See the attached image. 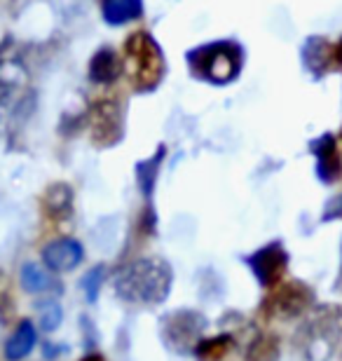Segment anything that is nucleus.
Masks as SVG:
<instances>
[{"mask_svg":"<svg viewBox=\"0 0 342 361\" xmlns=\"http://www.w3.org/2000/svg\"><path fill=\"white\" fill-rule=\"evenodd\" d=\"M115 293L129 305H159L169 298L173 270L164 258H136L115 274Z\"/></svg>","mask_w":342,"mask_h":361,"instance_id":"obj_1","label":"nucleus"},{"mask_svg":"<svg viewBox=\"0 0 342 361\" xmlns=\"http://www.w3.org/2000/svg\"><path fill=\"white\" fill-rule=\"evenodd\" d=\"M125 68L138 92L155 90L164 75V56L159 45L148 33H134L125 45Z\"/></svg>","mask_w":342,"mask_h":361,"instance_id":"obj_2","label":"nucleus"},{"mask_svg":"<svg viewBox=\"0 0 342 361\" xmlns=\"http://www.w3.org/2000/svg\"><path fill=\"white\" fill-rule=\"evenodd\" d=\"M190 66L214 85H228L242 71V49L235 42H214L188 54Z\"/></svg>","mask_w":342,"mask_h":361,"instance_id":"obj_3","label":"nucleus"},{"mask_svg":"<svg viewBox=\"0 0 342 361\" xmlns=\"http://www.w3.org/2000/svg\"><path fill=\"white\" fill-rule=\"evenodd\" d=\"M204 331L207 319L197 310H176L162 319V338L173 352H195Z\"/></svg>","mask_w":342,"mask_h":361,"instance_id":"obj_4","label":"nucleus"},{"mask_svg":"<svg viewBox=\"0 0 342 361\" xmlns=\"http://www.w3.org/2000/svg\"><path fill=\"white\" fill-rule=\"evenodd\" d=\"M314 305V291L305 284V281H286L272 288L270 298L265 300L263 310H267L270 317H279V319H291L298 317Z\"/></svg>","mask_w":342,"mask_h":361,"instance_id":"obj_5","label":"nucleus"},{"mask_svg":"<svg viewBox=\"0 0 342 361\" xmlns=\"http://www.w3.org/2000/svg\"><path fill=\"white\" fill-rule=\"evenodd\" d=\"M244 263L249 265V270L260 286L274 288L281 284L283 274L288 270V251L281 242H270L258 251H253L251 256H246Z\"/></svg>","mask_w":342,"mask_h":361,"instance_id":"obj_6","label":"nucleus"},{"mask_svg":"<svg viewBox=\"0 0 342 361\" xmlns=\"http://www.w3.org/2000/svg\"><path fill=\"white\" fill-rule=\"evenodd\" d=\"M125 118L118 104L113 101H99L92 106V141L97 146H113L122 139Z\"/></svg>","mask_w":342,"mask_h":361,"instance_id":"obj_7","label":"nucleus"},{"mask_svg":"<svg viewBox=\"0 0 342 361\" xmlns=\"http://www.w3.org/2000/svg\"><path fill=\"white\" fill-rule=\"evenodd\" d=\"M85 261V247L73 237H61V240L49 242L42 249V263L49 272H71Z\"/></svg>","mask_w":342,"mask_h":361,"instance_id":"obj_8","label":"nucleus"},{"mask_svg":"<svg viewBox=\"0 0 342 361\" xmlns=\"http://www.w3.org/2000/svg\"><path fill=\"white\" fill-rule=\"evenodd\" d=\"M312 153L317 157V176L324 183H336L338 176L342 174V157L336 143V136L324 134L322 139L312 143Z\"/></svg>","mask_w":342,"mask_h":361,"instance_id":"obj_9","label":"nucleus"},{"mask_svg":"<svg viewBox=\"0 0 342 361\" xmlns=\"http://www.w3.org/2000/svg\"><path fill=\"white\" fill-rule=\"evenodd\" d=\"M42 212L52 221H66L73 214V188L68 183H52L42 192Z\"/></svg>","mask_w":342,"mask_h":361,"instance_id":"obj_10","label":"nucleus"},{"mask_svg":"<svg viewBox=\"0 0 342 361\" xmlns=\"http://www.w3.org/2000/svg\"><path fill=\"white\" fill-rule=\"evenodd\" d=\"M35 343H38V331H35L33 322H19V326L14 329V334L7 338L5 343V359L7 361H21L33 352Z\"/></svg>","mask_w":342,"mask_h":361,"instance_id":"obj_11","label":"nucleus"},{"mask_svg":"<svg viewBox=\"0 0 342 361\" xmlns=\"http://www.w3.org/2000/svg\"><path fill=\"white\" fill-rule=\"evenodd\" d=\"M120 68H122V66H120L118 54H115L111 47H104V49H99V52L92 56L90 78H92V82L111 85V82L118 80Z\"/></svg>","mask_w":342,"mask_h":361,"instance_id":"obj_12","label":"nucleus"},{"mask_svg":"<svg viewBox=\"0 0 342 361\" xmlns=\"http://www.w3.org/2000/svg\"><path fill=\"white\" fill-rule=\"evenodd\" d=\"M303 61L312 73H324L331 63V47L324 38H310L303 45Z\"/></svg>","mask_w":342,"mask_h":361,"instance_id":"obj_13","label":"nucleus"},{"mask_svg":"<svg viewBox=\"0 0 342 361\" xmlns=\"http://www.w3.org/2000/svg\"><path fill=\"white\" fill-rule=\"evenodd\" d=\"M143 10L141 0H104V19L108 24H125V21L138 17Z\"/></svg>","mask_w":342,"mask_h":361,"instance_id":"obj_14","label":"nucleus"},{"mask_svg":"<svg viewBox=\"0 0 342 361\" xmlns=\"http://www.w3.org/2000/svg\"><path fill=\"white\" fill-rule=\"evenodd\" d=\"M19 281L26 293H45L54 284L52 274L45 268H40L38 263H26L19 272Z\"/></svg>","mask_w":342,"mask_h":361,"instance_id":"obj_15","label":"nucleus"},{"mask_svg":"<svg viewBox=\"0 0 342 361\" xmlns=\"http://www.w3.org/2000/svg\"><path fill=\"white\" fill-rule=\"evenodd\" d=\"M230 348H232V338L228 334H221L200 341L197 348H195V355H197L200 361H221L230 352Z\"/></svg>","mask_w":342,"mask_h":361,"instance_id":"obj_16","label":"nucleus"},{"mask_svg":"<svg viewBox=\"0 0 342 361\" xmlns=\"http://www.w3.org/2000/svg\"><path fill=\"white\" fill-rule=\"evenodd\" d=\"M162 157H164V148L159 146L155 157H150V160H143V162L136 164V178H138V188H141L143 197H150V195H152V188H155L157 169H159Z\"/></svg>","mask_w":342,"mask_h":361,"instance_id":"obj_17","label":"nucleus"},{"mask_svg":"<svg viewBox=\"0 0 342 361\" xmlns=\"http://www.w3.org/2000/svg\"><path fill=\"white\" fill-rule=\"evenodd\" d=\"M279 359V343L272 336H258L246 350V361H276Z\"/></svg>","mask_w":342,"mask_h":361,"instance_id":"obj_18","label":"nucleus"},{"mask_svg":"<svg viewBox=\"0 0 342 361\" xmlns=\"http://www.w3.org/2000/svg\"><path fill=\"white\" fill-rule=\"evenodd\" d=\"M38 319H40V331L45 334H52V331L59 329V324L63 319L61 305L56 300H45L38 305Z\"/></svg>","mask_w":342,"mask_h":361,"instance_id":"obj_19","label":"nucleus"},{"mask_svg":"<svg viewBox=\"0 0 342 361\" xmlns=\"http://www.w3.org/2000/svg\"><path fill=\"white\" fill-rule=\"evenodd\" d=\"M104 277H106V268H104V265H97V268H92L83 279H80V286L85 288L87 302H97L101 284H104Z\"/></svg>","mask_w":342,"mask_h":361,"instance_id":"obj_20","label":"nucleus"},{"mask_svg":"<svg viewBox=\"0 0 342 361\" xmlns=\"http://www.w3.org/2000/svg\"><path fill=\"white\" fill-rule=\"evenodd\" d=\"M10 99H12V80L0 75V115H3V108L10 104Z\"/></svg>","mask_w":342,"mask_h":361,"instance_id":"obj_21","label":"nucleus"},{"mask_svg":"<svg viewBox=\"0 0 342 361\" xmlns=\"http://www.w3.org/2000/svg\"><path fill=\"white\" fill-rule=\"evenodd\" d=\"M80 361H106L104 357L99 355V352H92V355H87V357H83Z\"/></svg>","mask_w":342,"mask_h":361,"instance_id":"obj_22","label":"nucleus"},{"mask_svg":"<svg viewBox=\"0 0 342 361\" xmlns=\"http://www.w3.org/2000/svg\"><path fill=\"white\" fill-rule=\"evenodd\" d=\"M336 56H338V61H342V42L336 47Z\"/></svg>","mask_w":342,"mask_h":361,"instance_id":"obj_23","label":"nucleus"}]
</instances>
